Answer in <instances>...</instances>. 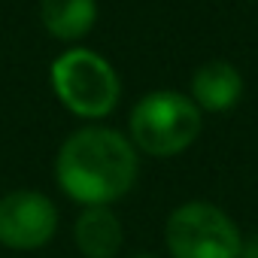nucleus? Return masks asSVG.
I'll return each mask as SVG.
<instances>
[{
  "label": "nucleus",
  "instance_id": "f257e3e1",
  "mask_svg": "<svg viewBox=\"0 0 258 258\" xmlns=\"http://www.w3.org/2000/svg\"><path fill=\"white\" fill-rule=\"evenodd\" d=\"M55 176L82 207H109L137 182V146L112 127H82L61 143Z\"/></svg>",
  "mask_w": 258,
  "mask_h": 258
},
{
  "label": "nucleus",
  "instance_id": "f03ea898",
  "mask_svg": "<svg viewBox=\"0 0 258 258\" xmlns=\"http://www.w3.org/2000/svg\"><path fill=\"white\" fill-rule=\"evenodd\" d=\"M131 143L152 155L170 158L185 152L201 134V109L188 94L152 91L131 109Z\"/></svg>",
  "mask_w": 258,
  "mask_h": 258
},
{
  "label": "nucleus",
  "instance_id": "7ed1b4c3",
  "mask_svg": "<svg viewBox=\"0 0 258 258\" xmlns=\"http://www.w3.org/2000/svg\"><path fill=\"white\" fill-rule=\"evenodd\" d=\"M52 88L58 100L79 118H106L121 97L115 67L82 46L61 52L52 64Z\"/></svg>",
  "mask_w": 258,
  "mask_h": 258
},
{
  "label": "nucleus",
  "instance_id": "20e7f679",
  "mask_svg": "<svg viewBox=\"0 0 258 258\" xmlns=\"http://www.w3.org/2000/svg\"><path fill=\"white\" fill-rule=\"evenodd\" d=\"M164 243L173 258H237L243 249L234 219L210 201L176 207L167 219Z\"/></svg>",
  "mask_w": 258,
  "mask_h": 258
},
{
  "label": "nucleus",
  "instance_id": "39448f33",
  "mask_svg": "<svg viewBox=\"0 0 258 258\" xmlns=\"http://www.w3.org/2000/svg\"><path fill=\"white\" fill-rule=\"evenodd\" d=\"M58 231L55 204L31 188L0 198V243L7 249H40Z\"/></svg>",
  "mask_w": 258,
  "mask_h": 258
},
{
  "label": "nucleus",
  "instance_id": "423d86ee",
  "mask_svg": "<svg viewBox=\"0 0 258 258\" xmlns=\"http://www.w3.org/2000/svg\"><path fill=\"white\" fill-rule=\"evenodd\" d=\"M243 97V76L231 61H204L191 73V100L201 112H228Z\"/></svg>",
  "mask_w": 258,
  "mask_h": 258
},
{
  "label": "nucleus",
  "instance_id": "0eeeda50",
  "mask_svg": "<svg viewBox=\"0 0 258 258\" xmlns=\"http://www.w3.org/2000/svg\"><path fill=\"white\" fill-rule=\"evenodd\" d=\"M73 237L85 258H115L124 243V228L109 207H82Z\"/></svg>",
  "mask_w": 258,
  "mask_h": 258
},
{
  "label": "nucleus",
  "instance_id": "6e6552de",
  "mask_svg": "<svg viewBox=\"0 0 258 258\" xmlns=\"http://www.w3.org/2000/svg\"><path fill=\"white\" fill-rule=\"evenodd\" d=\"M40 16L55 40L76 43L97 22V0H43Z\"/></svg>",
  "mask_w": 258,
  "mask_h": 258
},
{
  "label": "nucleus",
  "instance_id": "1a4fd4ad",
  "mask_svg": "<svg viewBox=\"0 0 258 258\" xmlns=\"http://www.w3.org/2000/svg\"><path fill=\"white\" fill-rule=\"evenodd\" d=\"M237 258H258V240L243 243V249H240V255H237Z\"/></svg>",
  "mask_w": 258,
  "mask_h": 258
},
{
  "label": "nucleus",
  "instance_id": "9d476101",
  "mask_svg": "<svg viewBox=\"0 0 258 258\" xmlns=\"http://www.w3.org/2000/svg\"><path fill=\"white\" fill-rule=\"evenodd\" d=\"M131 258H155V255H131Z\"/></svg>",
  "mask_w": 258,
  "mask_h": 258
}]
</instances>
